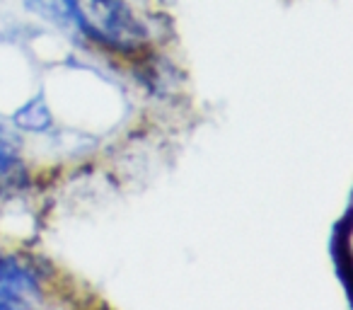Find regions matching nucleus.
I'll return each instance as SVG.
<instances>
[{
  "label": "nucleus",
  "mask_w": 353,
  "mask_h": 310,
  "mask_svg": "<svg viewBox=\"0 0 353 310\" xmlns=\"http://www.w3.org/2000/svg\"><path fill=\"white\" fill-rule=\"evenodd\" d=\"M39 298V281L17 257L0 255V310L27 308Z\"/></svg>",
  "instance_id": "nucleus-2"
},
{
  "label": "nucleus",
  "mask_w": 353,
  "mask_h": 310,
  "mask_svg": "<svg viewBox=\"0 0 353 310\" xmlns=\"http://www.w3.org/2000/svg\"><path fill=\"white\" fill-rule=\"evenodd\" d=\"M12 119H15L17 126L25 128V131H46V128L51 126V122H54L44 95H37V97H32L27 104H22V107L12 114Z\"/></svg>",
  "instance_id": "nucleus-3"
},
{
  "label": "nucleus",
  "mask_w": 353,
  "mask_h": 310,
  "mask_svg": "<svg viewBox=\"0 0 353 310\" xmlns=\"http://www.w3.org/2000/svg\"><path fill=\"white\" fill-rule=\"evenodd\" d=\"M61 3L78 22L80 30L107 49L131 54L145 44V27L121 0H61Z\"/></svg>",
  "instance_id": "nucleus-1"
},
{
  "label": "nucleus",
  "mask_w": 353,
  "mask_h": 310,
  "mask_svg": "<svg viewBox=\"0 0 353 310\" xmlns=\"http://www.w3.org/2000/svg\"><path fill=\"white\" fill-rule=\"evenodd\" d=\"M20 170V158H17V146L6 128H0V182L10 180Z\"/></svg>",
  "instance_id": "nucleus-4"
}]
</instances>
